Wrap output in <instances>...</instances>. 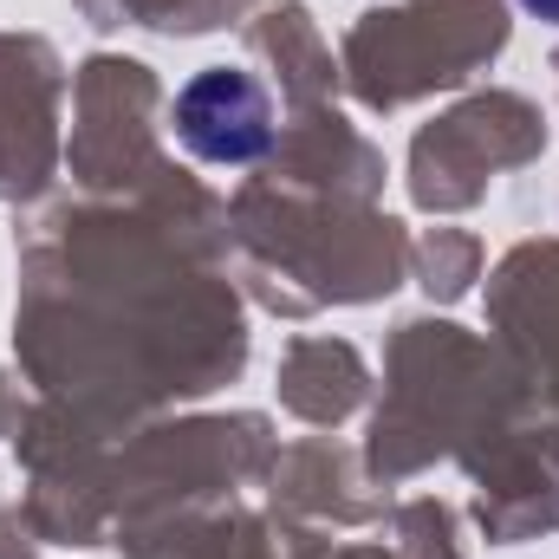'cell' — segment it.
<instances>
[{
  "instance_id": "obj_1",
  "label": "cell",
  "mask_w": 559,
  "mask_h": 559,
  "mask_svg": "<svg viewBox=\"0 0 559 559\" xmlns=\"http://www.w3.org/2000/svg\"><path fill=\"white\" fill-rule=\"evenodd\" d=\"M176 138L202 163H254L274 143V105H267L261 79L215 66L176 92Z\"/></svg>"
},
{
  "instance_id": "obj_2",
  "label": "cell",
  "mask_w": 559,
  "mask_h": 559,
  "mask_svg": "<svg viewBox=\"0 0 559 559\" xmlns=\"http://www.w3.org/2000/svg\"><path fill=\"white\" fill-rule=\"evenodd\" d=\"M521 7H527V13H540V20H554V26H559V0H521Z\"/></svg>"
}]
</instances>
